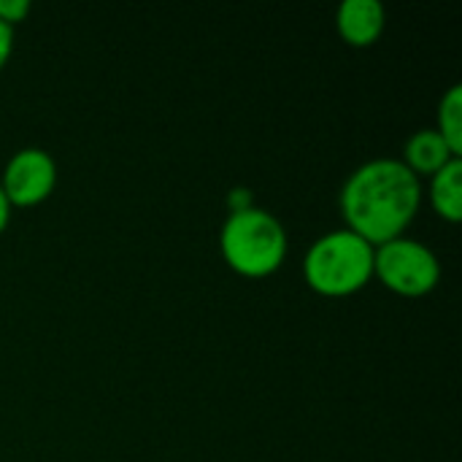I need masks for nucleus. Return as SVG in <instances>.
<instances>
[{
	"instance_id": "f257e3e1",
	"label": "nucleus",
	"mask_w": 462,
	"mask_h": 462,
	"mask_svg": "<svg viewBox=\"0 0 462 462\" xmlns=\"http://www.w3.org/2000/svg\"><path fill=\"white\" fill-rule=\"evenodd\" d=\"M422 206V181L393 157L360 165L341 189V214L346 230L382 246L401 238Z\"/></svg>"
},
{
	"instance_id": "f03ea898",
	"label": "nucleus",
	"mask_w": 462,
	"mask_h": 462,
	"mask_svg": "<svg viewBox=\"0 0 462 462\" xmlns=\"http://www.w3.org/2000/svg\"><path fill=\"white\" fill-rule=\"evenodd\" d=\"M303 276L319 295H352L374 279V246L346 227L325 233L306 252Z\"/></svg>"
},
{
	"instance_id": "20e7f679",
	"label": "nucleus",
	"mask_w": 462,
	"mask_h": 462,
	"mask_svg": "<svg viewBox=\"0 0 462 462\" xmlns=\"http://www.w3.org/2000/svg\"><path fill=\"white\" fill-rule=\"evenodd\" d=\"M374 276L403 298H422L436 290L441 265L430 246L401 236L374 246Z\"/></svg>"
},
{
	"instance_id": "39448f33",
	"label": "nucleus",
	"mask_w": 462,
	"mask_h": 462,
	"mask_svg": "<svg viewBox=\"0 0 462 462\" xmlns=\"http://www.w3.org/2000/svg\"><path fill=\"white\" fill-rule=\"evenodd\" d=\"M57 184V162L49 152L38 146L19 149L3 168L0 189L8 200V206L30 208L43 203Z\"/></svg>"
},
{
	"instance_id": "6e6552de",
	"label": "nucleus",
	"mask_w": 462,
	"mask_h": 462,
	"mask_svg": "<svg viewBox=\"0 0 462 462\" xmlns=\"http://www.w3.org/2000/svg\"><path fill=\"white\" fill-rule=\"evenodd\" d=\"M430 203L433 211L447 222L462 219V157L444 165L430 176Z\"/></svg>"
},
{
	"instance_id": "7ed1b4c3",
	"label": "nucleus",
	"mask_w": 462,
	"mask_h": 462,
	"mask_svg": "<svg viewBox=\"0 0 462 462\" xmlns=\"http://www.w3.org/2000/svg\"><path fill=\"white\" fill-rule=\"evenodd\" d=\"M219 246L225 263L249 279L271 276L282 268L287 257V233L284 225L265 208L233 211L219 233Z\"/></svg>"
},
{
	"instance_id": "1a4fd4ad",
	"label": "nucleus",
	"mask_w": 462,
	"mask_h": 462,
	"mask_svg": "<svg viewBox=\"0 0 462 462\" xmlns=\"http://www.w3.org/2000/svg\"><path fill=\"white\" fill-rule=\"evenodd\" d=\"M439 135L447 141V146L462 157V87L455 84L447 89V95L439 103Z\"/></svg>"
},
{
	"instance_id": "9d476101",
	"label": "nucleus",
	"mask_w": 462,
	"mask_h": 462,
	"mask_svg": "<svg viewBox=\"0 0 462 462\" xmlns=\"http://www.w3.org/2000/svg\"><path fill=\"white\" fill-rule=\"evenodd\" d=\"M30 14V3L27 0H0V22L14 27L19 24L24 16Z\"/></svg>"
},
{
	"instance_id": "ddd939ff",
	"label": "nucleus",
	"mask_w": 462,
	"mask_h": 462,
	"mask_svg": "<svg viewBox=\"0 0 462 462\" xmlns=\"http://www.w3.org/2000/svg\"><path fill=\"white\" fill-rule=\"evenodd\" d=\"M8 219H11V206H8V200H5V195L0 189V233L8 227Z\"/></svg>"
},
{
	"instance_id": "423d86ee",
	"label": "nucleus",
	"mask_w": 462,
	"mask_h": 462,
	"mask_svg": "<svg viewBox=\"0 0 462 462\" xmlns=\"http://www.w3.org/2000/svg\"><path fill=\"white\" fill-rule=\"evenodd\" d=\"M338 32L341 38L355 46V49H365L374 46L387 24V14L384 5L379 0H344L338 5Z\"/></svg>"
},
{
	"instance_id": "9b49d317",
	"label": "nucleus",
	"mask_w": 462,
	"mask_h": 462,
	"mask_svg": "<svg viewBox=\"0 0 462 462\" xmlns=\"http://www.w3.org/2000/svg\"><path fill=\"white\" fill-rule=\"evenodd\" d=\"M11 51H14V27H8V24L0 22V70L5 68Z\"/></svg>"
},
{
	"instance_id": "0eeeda50",
	"label": "nucleus",
	"mask_w": 462,
	"mask_h": 462,
	"mask_svg": "<svg viewBox=\"0 0 462 462\" xmlns=\"http://www.w3.org/2000/svg\"><path fill=\"white\" fill-rule=\"evenodd\" d=\"M452 160H457V154L447 146V141L439 135V130H420L406 141L403 149V165L417 176H433L439 173L444 165H449Z\"/></svg>"
},
{
	"instance_id": "f8f14e48",
	"label": "nucleus",
	"mask_w": 462,
	"mask_h": 462,
	"mask_svg": "<svg viewBox=\"0 0 462 462\" xmlns=\"http://www.w3.org/2000/svg\"><path fill=\"white\" fill-rule=\"evenodd\" d=\"M227 206H230V214H233V211L252 208V206H254V203H252V192H249V189H244V187L233 189V192H230V198H227Z\"/></svg>"
}]
</instances>
